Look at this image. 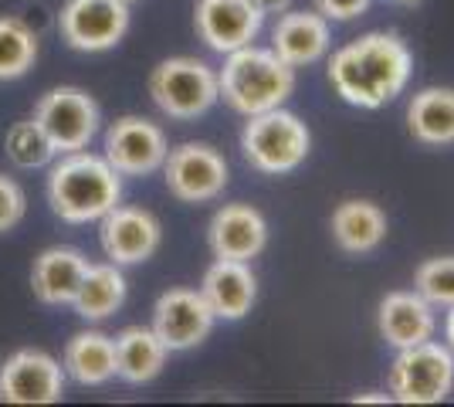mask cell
<instances>
[{
  "mask_svg": "<svg viewBox=\"0 0 454 407\" xmlns=\"http://www.w3.org/2000/svg\"><path fill=\"white\" fill-rule=\"evenodd\" d=\"M4 150H7V160L20 167V170H38L44 163H51L55 160V146H51V139L44 136L35 119H20L11 126V133H7V143H4Z\"/></svg>",
  "mask_w": 454,
  "mask_h": 407,
  "instance_id": "26",
  "label": "cell"
},
{
  "mask_svg": "<svg viewBox=\"0 0 454 407\" xmlns=\"http://www.w3.org/2000/svg\"><path fill=\"white\" fill-rule=\"evenodd\" d=\"M221 98L241 116H258L285 106L295 92V68L285 65L271 48L245 44L224 55V68L217 72Z\"/></svg>",
  "mask_w": 454,
  "mask_h": 407,
  "instance_id": "3",
  "label": "cell"
},
{
  "mask_svg": "<svg viewBox=\"0 0 454 407\" xmlns=\"http://www.w3.org/2000/svg\"><path fill=\"white\" fill-rule=\"evenodd\" d=\"M377 330L394 349L417 347L424 340H434L437 312L417 289L387 292L377 306Z\"/></svg>",
  "mask_w": 454,
  "mask_h": 407,
  "instance_id": "16",
  "label": "cell"
},
{
  "mask_svg": "<svg viewBox=\"0 0 454 407\" xmlns=\"http://www.w3.org/2000/svg\"><path fill=\"white\" fill-rule=\"evenodd\" d=\"M373 0H316V11L325 20H356L370 11Z\"/></svg>",
  "mask_w": 454,
  "mask_h": 407,
  "instance_id": "29",
  "label": "cell"
},
{
  "mask_svg": "<svg viewBox=\"0 0 454 407\" xmlns=\"http://www.w3.org/2000/svg\"><path fill=\"white\" fill-rule=\"evenodd\" d=\"M122 200V174L106 156L61 153L48 174V204L68 224L102 221Z\"/></svg>",
  "mask_w": 454,
  "mask_h": 407,
  "instance_id": "2",
  "label": "cell"
},
{
  "mask_svg": "<svg viewBox=\"0 0 454 407\" xmlns=\"http://www.w3.org/2000/svg\"><path fill=\"white\" fill-rule=\"evenodd\" d=\"M329 231H333V241L340 252L370 254L387 241L390 221H387V211L380 204L363 200V197H349V200L336 204V211L329 217Z\"/></svg>",
  "mask_w": 454,
  "mask_h": 407,
  "instance_id": "19",
  "label": "cell"
},
{
  "mask_svg": "<svg viewBox=\"0 0 454 407\" xmlns=\"http://www.w3.org/2000/svg\"><path fill=\"white\" fill-rule=\"evenodd\" d=\"M89 258L78 252V248H44L35 258V269H31V289L38 295V302L44 306H65L75 299L78 286L89 271Z\"/></svg>",
  "mask_w": 454,
  "mask_h": 407,
  "instance_id": "20",
  "label": "cell"
},
{
  "mask_svg": "<svg viewBox=\"0 0 454 407\" xmlns=\"http://www.w3.org/2000/svg\"><path fill=\"white\" fill-rule=\"evenodd\" d=\"M102 252L115 265H143L163 245V224L156 221V214L146 207H122L115 204L113 211L102 217L98 228Z\"/></svg>",
  "mask_w": 454,
  "mask_h": 407,
  "instance_id": "14",
  "label": "cell"
},
{
  "mask_svg": "<svg viewBox=\"0 0 454 407\" xmlns=\"http://www.w3.org/2000/svg\"><path fill=\"white\" fill-rule=\"evenodd\" d=\"M444 343L454 353V306H448V316H444Z\"/></svg>",
  "mask_w": 454,
  "mask_h": 407,
  "instance_id": "32",
  "label": "cell"
},
{
  "mask_svg": "<svg viewBox=\"0 0 454 407\" xmlns=\"http://www.w3.org/2000/svg\"><path fill=\"white\" fill-rule=\"evenodd\" d=\"M207 245L214 258L231 262H254L268 248V221L265 214L251 204H224L210 217Z\"/></svg>",
  "mask_w": 454,
  "mask_h": 407,
  "instance_id": "15",
  "label": "cell"
},
{
  "mask_svg": "<svg viewBox=\"0 0 454 407\" xmlns=\"http://www.w3.org/2000/svg\"><path fill=\"white\" fill-rule=\"evenodd\" d=\"M65 397V367L44 349H18L0 367L4 404H58Z\"/></svg>",
  "mask_w": 454,
  "mask_h": 407,
  "instance_id": "10",
  "label": "cell"
},
{
  "mask_svg": "<svg viewBox=\"0 0 454 407\" xmlns=\"http://www.w3.org/2000/svg\"><path fill=\"white\" fill-rule=\"evenodd\" d=\"M411 75H414V51L394 31L360 35L329 59V82L336 96L346 106L366 113L383 109L403 96Z\"/></svg>",
  "mask_w": 454,
  "mask_h": 407,
  "instance_id": "1",
  "label": "cell"
},
{
  "mask_svg": "<svg viewBox=\"0 0 454 407\" xmlns=\"http://www.w3.org/2000/svg\"><path fill=\"white\" fill-rule=\"evenodd\" d=\"M329 48H333V27L319 11H282L278 24L271 27V51L295 72L322 61Z\"/></svg>",
  "mask_w": 454,
  "mask_h": 407,
  "instance_id": "17",
  "label": "cell"
},
{
  "mask_svg": "<svg viewBox=\"0 0 454 407\" xmlns=\"http://www.w3.org/2000/svg\"><path fill=\"white\" fill-rule=\"evenodd\" d=\"M126 4H133V0H126Z\"/></svg>",
  "mask_w": 454,
  "mask_h": 407,
  "instance_id": "34",
  "label": "cell"
},
{
  "mask_svg": "<svg viewBox=\"0 0 454 407\" xmlns=\"http://www.w3.org/2000/svg\"><path fill=\"white\" fill-rule=\"evenodd\" d=\"M115 343V377L126 384H150L167 367L163 340L153 333V326H126L113 340Z\"/></svg>",
  "mask_w": 454,
  "mask_h": 407,
  "instance_id": "22",
  "label": "cell"
},
{
  "mask_svg": "<svg viewBox=\"0 0 454 407\" xmlns=\"http://www.w3.org/2000/svg\"><path fill=\"white\" fill-rule=\"evenodd\" d=\"M24 211H27V197L20 191V184L14 176L0 174V234L18 228Z\"/></svg>",
  "mask_w": 454,
  "mask_h": 407,
  "instance_id": "28",
  "label": "cell"
},
{
  "mask_svg": "<svg viewBox=\"0 0 454 407\" xmlns=\"http://www.w3.org/2000/svg\"><path fill=\"white\" fill-rule=\"evenodd\" d=\"M394 397L390 394H380V390H366V394H353V404H390Z\"/></svg>",
  "mask_w": 454,
  "mask_h": 407,
  "instance_id": "30",
  "label": "cell"
},
{
  "mask_svg": "<svg viewBox=\"0 0 454 407\" xmlns=\"http://www.w3.org/2000/svg\"><path fill=\"white\" fill-rule=\"evenodd\" d=\"M387 4H400V7H417V4H424V0H387Z\"/></svg>",
  "mask_w": 454,
  "mask_h": 407,
  "instance_id": "33",
  "label": "cell"
},
{
  "mask_svg": "<svg viewBox=\"0 0 454 407\" xmlns=\"http://www.w3.org/2000/svg\"><path fill=\"white\" fill-rule=\"evenodd\" d=\"M200 295L207 299L217 319H245L254 299H258V278L251 271V262H231V258H214L204 271Z\"/></svg>",
  "mask_w": 454,
  "mask_h": 407,
  "instance_id": "18",
  "label": "cell"
},
{
  "mask_svg": "<svg viewBox=\"0 0 454 407\" xmlns=\"http://www.w3.org/2000/svg\"><path fill=\"white\" fill-rule=\"evenodd\" d=\"M258 7H262V14H282V11H288L292 7V0H254Z\"/></svg>",
  "mask_w": 454,
  "mask_h": 407,
  "instance_id": "31",
  "label": "cell"
},
{
  "mask_svg": "<svg viewBox=\"0 0 454 407\" xmlns=\"http://www.w3.org/2000/svg\"><path fill=\"white\" fill-rule=\"evenodd\" d=\"M193 27L210 51L231 55L245 44H254L265 27V14L254 0H197Z\"/></svg>",
  "mask_w": 454,
  "mask_h": 407,
  "instance_id": "11",
  "label": "cell"
},
{
  "mask_svg": "<svg viewBox=\"0 0 454 407\" xmlns=\"http://www.w3.org/2000/svg\"><path fill=\"white\" fill-rule=\"evenodd\" d=\"M150 98L156 109L170 119H197L210 113L221 98L217 72L207 61L176 55V59L160 61L150 72Z\"/></svg>",
  "mask_w": 454,
  "mask_h": 407,
  "instance_id": "5",
  "label": "cell"
},
{
  "mask_svg": "<svg viewBox=\"0 0 454 407\" xmlns=\"http://www.w3.org/2000/svg\"><path fill=\"white\" fill-rule=\"evenodd\" d=\"M122 302H126V275H122V265H115V262L89 265L75 299H72L75 312L89 323L109 319L113 312L122 309Z\"/></svg>",
  "mask_w": 454,
  "mask_h": 407,
  "instance_id": "24",
  "label": "cell"
},
{
  "mask_svg": "<svg viewBox=\"0 0 454 407\" xmlns=\"http://www.w3.org/2000/svg\"><path fill=\"white\" fill-rule=\"evenodd\" d=\"M38 61V35L24 18H0V82L27 75Z\"/></svg>",
  "mask_w": 454,
  "mask_h": 407,
  "instance_id": "25",
  "label": "cell"
},
{
  "mask_svg": "<svg viewBox=\"0 0 454 407\" xmlns=\"http://www.w3.org/2000/svg\"><path fill=\"white\" fill-rule=\"evenodd\" d=\"M217 316L200 289H167L153 306V333L170 353L200 347L214 333Z\"/></svg>",
  "mask_w": 454,
  "mask_h": 407,
  "instance_id": "12",
  "label": "cell"
},
{
  "mask_svg": "<svg viewBox=\"0 0 454 407\" xmlns=\"http://www.w3.org/2000/svg\"><path fill=\"white\" fill-rule=\"evenodd\" d=\"M414 289L420 292L434 309L454 306V254H441V258L420 262L414 271Z\"/></svg>",
  "mask_w": 454,
  "mask_h": 407,
  "instance_id": "27",
  "label": "cell"
},
{
  "mask_svg": "<svg viewBox=\"0 0 454 407\" xmlns=\"http://www.w3.org/2000/svg\"><path fill=\"white\" fill-rule=\"evenodd\" d=\"M167 191L184 204H207L224 194L231 170L221 150L210 143H180L163 160Z\"/></svg>",
  "mask_w": 454,
  "mask_h": 407,
  "instance_id": "8",
  "label": "cell"
},
{
  "mask_svg": "<svg viewBox=\"0 0 454 407\" xmlns=\"http://www.w3.org/2000/svg\"><path fill=\"white\" fill-rule=\"evenodd\" d=\"M58 31L75 51H109L129 31L126 0H68L58 14Z\"/></svg>",
  "mask_w": 454,
  "mask_h": 407,
  "instance_id": "9",
  "label": "cell"
},
{
  "mask_svg": "<svg viewBox=\"0 0 454 407\" xmlns=\"http://www.w3.org/2000/svg\"><path fill=\"white\" fill-rule=\"evenodd\" d=\"M407 129L424 146H454V89L431 85L414 92L407 106Z\"/></svg>",
  "mask_w": 454,
  "mask_h": 407,
  "instance_id": "21",
  "label": "cell"
},
{
  "mask_svg": "<svg viewBox=\"0 0 454 407\" xmlns=\"http://www.w3.org/2000/svg\"><path fill=\"white\" fill-rule=\"evenodd\" d=\"M170 153V143L163 126L143 116L115 119L106 133V160L122 176H150L163 167Z\"/></svg>",
  "mask_w": 454,
  "mask_h": 407,
  "instance_id": "13",
  "label": "cell"
},
{
  "mask_svg": "<svg viewBox=\"0 0 454 407\" xmlns=\"http://www.w3.org/2000/svg\"><path fill=\"white\" fill-rule=\"evenodd\" d=\"M35 122L51 139L55 153H75L92 143L98 133V102L85 89L58 85L35 102Z\"/></svg>",
  "mask_w": 454,
  "mask_h": 407,
  "instance_id": "7",
  "label": "cell"
},
{
  "mask_svg": "<svg viewBox=\"0 0 454 407\" xmlns=\"http://www.w3.org/2000/svg\"><path fill=\"white\" fill-rule=\"evenodd\" d=\"M65 373L82 387H102L115 377V343L98 330H82L68 340L61 356Z\"/></svg>",
  "mask_w": 454,
  "mask_h": 407,
  "instance_id": "23",
  "label": "cell"
},
{
  "mask_svg": "<svg viewBox=\"0 0 454 407\" xmlns=\"http://www.w3.org/2000/svg\"><path fill=\"white\" fill-rule=\"evenodd\" d=\"M454 390V353L448 343L424 340L397 349L390 364V397L397 404H441Z\"/></svg>",
  "mask_w": 454,
  "mask_h": 407,
  "instance_id": "6",
  "label": "cell"
},
{
  "mask_svg": "<svg viewBox=\"0 0 454 407\" xmlns=\"http://www.w3.org/2000/svg\"><path fill=\"white\" fill-rule=\"evenodd\" d=\"M241 153L245 160L268 176H285L299 170L312 153V133L295 113L285 106L247 116L241 129Z\"/></svg>",
  "mask_w": 454,
  "mask_h": 407,
  "instance_id": "4",
  "label": "cell"
}]
</instances>
